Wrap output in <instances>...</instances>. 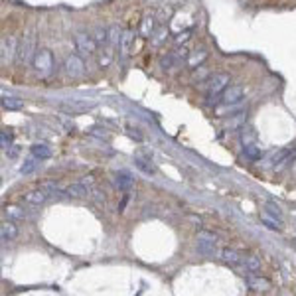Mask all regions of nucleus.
I'll return each instance as SVG.
<instances>
[{
  "label": "nucleus",
  "mask_w": 296,
  "mask_h": 296,
  "mask_svg": "<svg viewBox=\"0 0 296 296\" xmlns=\"http://www.w3.org/2000/svg\"><path fill=\"white\" fill-rule=\"evenodd\" d=\"M243 266H245L247 272H259V270H261V257H259V255H249V257H245Z\"/></svg>",
  "instance_id": "22"
},
{
  "label": "nucleus",
  "mask_w": 296,
  "mask_h": 296,
  "mask_svg": "<svg viewBox=\"0 0 296 296\" xmlns=\"http://www.w3.org/2000/svg\"><path fill=\"white\" fill-rule=\"evenodd\" d=\"M48 197H50V192L46 188H38V190H32V192H28L24 196V203H28V205H42V203L48 201Z\"/></svg>",
  "instance_id": "11"
},
{
  "label": "nucleus",
  "mask_w": 296,
  "mask_h": 296,
  "mask_svg": "<svg viewBox=\"0 0 296 296\" xmlns=\"http://www.w3.org/2000/svg\"><path fill=\"white\" fill-rule=\"evenodd\" d=\"M30 152H32V156H36L40 162H42V160H48V158L52 156L50 146H48V144H44V142H36V144H32Z\"/></svg>",
  "instance_id": "18"
},
{
  "label": "nucleus",
  "mask_w": 296,
  "mask_h": 296,
  "mask_svg": "<svg viewBox=\"0 0 296 296\" xmlns=\"http://www.w3.org/2000/svg\"><path fill=\"white\" fill-rule=\"evenodd\" d=\"M32 67L40 77L52 75V71H54V54H52L48 48L38 50V52H36V58H34V62H32Z\"/></svg>",
  "instance_id": "2"
},
{
  "label": "nucleus",
  "mask_w": 296,
  "mask_h": 296,
  "mask_svg": "<svg viewBox=\"0 0 296 296\" xmlns=\"http://www.w3.org/2000/svg\"><path fill=\"white\" fill-rule=\"evenodd\" d=\"M18 152H20V148H18V146H14V148L10 146V148L6 150V154H8L10 158H16V156H18Z\"/></svg>",
  "instance_id": "38"
},
{
  "label": "nucleus",
  "mask_w": 296,
  "mask_h": 296,
  "mask_svg": "<svg viewBox=\"0 0 296 296\" xmlns=\"http://www.w3.org/2000/svg\"><path fill=\"white\" fill-rule=\"evenodd\" d=\"M176 56H178V58H186V60H188L190 52H188V50H186V48L182 46V48H178V50H176Z\"/></svg>",
  "instance_id": "37"
},
{
  "label": "nucleus",
  "mask_w": 296,
  "mask_h": 296,
  "mask_svg": "<svg viewBox=\"0 0 296 296\" xmlns=\"http://www.w3.org/2000/svg\"><path fill=\"white\" fill-rule=\"evenodd\" d=\"M111 58H113V56H111V52L107 50V52H105V56H101V58H99V64H101L103 67H107L109 64H111Z\"/></svg>",
  "instance_id": "35"
},
{
  "label": "nucleus",
  "mask_w": 296,
  "mask_h": 296,
  "mask_svg": "<svg viewBox=\"0 0 296 296\" xmlns=\"http://www.w3.org/2000/svg\"><path fill=\"white\" fill-rule=\"evenodd\" d=\"M247 284H249V288L251 290H257V292H266V290H270V280L268 278H264V276H249L247 278Z\"/></svg>",
  "instance_id": "15"
},
{
  "label": "nucleus",
  "mask_w": 296,
  "mask_h": 296,
  "mask_svg": "<svg viewBox=\"0 0 296 296\" xmlns=\"http://www.w3.org/2000/svg\"><path fill=\"white\" fill-rule=\"evenodd\" d=\"M243 97H245V89L243 87H239V85H227L225 87V91L221 93V103L223 105H239L241 101H243Z\"/></svg>",
  "instance_id": "7"
},
{
  "label": "nucleus",
  "mask_w": 296,
  "mask_h": 296,
  "mask_svg": "<svg viewBox=\"0 0 296 296\" xmlns=\"http://www.w3.org/2000/svg\"><path fill=\"white\" fill-rule=\"evenodd\" d=\"M115 186H117L121 192H129L132 186H134V178H132L131 172H127V170L117 172V174H115Z\"/></svg>",
  "instance_id": "12"
},
{
  "label": "nucleus",
  "mask_w": 296,
  "mask_h": 296,
  "mask_svg": "<svg viewBox=\"0 0 296 296\" xmlns=\"http://www.w3.org/2000/svg\"><path fill=\"white\" fill-rule=\"evenodd\" d=\"M18 46H20V40L16 36H4L0 40V60L4 66L10 64L14 56H18Z\"/></svg>",
  "instance_id": "4"
},
{
  "label": "nucleus",
  "mask_w": 296,
  "mask_h": 296,
  "mask_svg": "<svg viewBox=\"0 0 296 296\" xmlns=\"http://www.w3.org/2000/svg\"><path fill=\"white\" fill-rule=\"evenodd\" d=\"M243 150H245V156H247V158H251V160H259V158L263 156L257 144H249V146H243Z\"/></svg>",
  "instance_id": "30"
},
{
  "label": "nucleus",
  "mask_w": 296,
  "mask_h": 296,
  "mask_svg": "<svg viewBox=\"0 0 296 296\" xmlns=\"http://www.w3.org/2000/svg\"><path fill=\"white\" fill-rule=\"evenodd\" d=\"M134 164L138 170H142L144 174H148V176H152V174H156V166L154 162L150 160V158H144V156H136L134 158Z\"/></svg>",
  "instance_id": "21"
},
{
  "label": "nucleus",
  "mask_w": 296,
  "mask_h": 296,
  "mask_svg": "<svg viewBox=\"0 0 296 296\" xmlns=\"http://www.w3.org/2000/svg\"><path fill=\"white\" fill-rule=\"evenodd\" d=\"M0 146H2L4 150H8V148L12 146V134H10V132H6V131L0 132Z\"/></svg>",
  "instance_id": "32"
},
{
  "label": "nucleus",
  "mask_w": 296,
  "mask_h": 296,
  "mask_svg": "<svg viewBox=\"0 0 296 296\" xmlns=\"http://www.w3.org/2000/svg\"><path fill=\"white\" fill-rule=\"evenodd\" d=\"M166 36H168V30H166V28H158L156 32L150 36V42H152L154 46H160V44L166 40Z\"/></svg>",
  "instance_id": "31"
},
{
  "label": "nucleus",
  "mask_w": 296,
  "mask_h": 296,
  "mask_svg": "<svg viewBox=\"0 0 296 296\" xmlns=\"http://www.w3.org/2000/svg\"><path fill=\"white\" fill-rule=\"evenodd\" d=\"M219 257H221V261L225 264H229V266H235V268H239L241 264H243V257H241V253L239 251H235V249H223L221 253H219Z\"/></svg>",
  "instance_id": "13"
},
{
  "label": "nucleus",
  "mask_w": 296,
  "mask_h": 296,
  "mask_svg": "<svg viewBox=\"0 0 296 296\" xmlns=\"http://www.w3.org/2000/svg\"><path fill=\"white\" fill-rule=\"evenodd\" d=\"M215 245H217V237L213 233H207V231H201L197 235V251L205 257H215Z\"/></svg>",
  "instance_id": "5"
},
{
  "label": "nucleus",
  "mask_w": 296,
  "mask_h": 296,
  "mask_svg": "<svg viewBox=\"0 0 296 296\" xmlns=\"http://www.w3.org/2000/svg\"><path fill=\"white\" fill-rule=\"evenodd\" d=\"M205 60H207V52H205V50H196V52H190V56H188L186 64H188V67L196 69V67L201 66Z\"/></svg>",
  "instance_id": "19"
},
{
  "label": "nucleus",
  "mask_w": 296,
  "mask_h": 296,
  "mask_svg": "<svg viewBox=\"0 0 296 296\" xmlns=\"http://www.w3.org/2000/svg\"><path fill=\"white\" fill-rule=\"evenodd\" d=\"M36 34L34 30H28L20 38V46H18V60L24 66H32L34 58H36Z\"/></svg>",
  "instance_id": "1"
},
{
  "label": "nucleus",
  "mask_w": 296,
  "mask_h": 296,
  "mask_svg": "<svg viewBox=\"0 0 296 296\" xmlns=\"http://www.w3.org/2000/svg\"><path fill=\"white\" fill-rule=\"evenodd\" d=\"M264 211H266V213H270V215H276L278 219H282V211H280V207H278V205H274V203H266Z\"/></svg>",
  "instance_id": "34"
},
{
  "label": "nucleus",
  "mask_w": 296,
  "mask_h": 296,
  "mask_svg": "<svg viewBox=\"0 0 296 296\" xmlns=\"http://www.w3.org/2000/svg\"><path fill=\"white\" fill-rule=\"evenodd\" d=\"M132 46H134V30H132V28H125V30H123V36H121V44H119L121 54H123V56H129Z\"/></svg>",
  "instance_id": "16"
},
{
  "label": "nucleus",
  "mask_w": 296,
  "mask_h": 296,
  "mask_svg": "<svg viewBox=\"0 0 296 296\" xmlns=\"http://www.w3.org/2000/svg\"><path fill=\"white\" fill-rule=\"evenodd\" d=\"M188 38H190V30H188V32L178 34V36H176V44H184V42H186Z\"/></svg>",
  "instance_id": "36"
},
{
  "label": "nucleus",
  "mask_w": 296,
  "mask_h": 296,
  "mask_svg": "<svg viewBox=\"0 0 296 296\" xmlns=\"http://www.w3.org/2000/svg\"><path fill=\"white\" fill-rule=\"evenodd\" d=\"M178 60H180V58H178L176 54H166V56L160 58V66H162L164 71H170V69H174V67H176Z\"/></svg>",
  "instance_id": "27"
},
{
  "label": "nucleus",
  "mask_w": 296,
  "mask_h": 296,
  "mask_svg": "<svg viewBox=\"0 0 296 296\" xmlns=\"http://www.w3.org/2000/svg\"><path fill=\"white\" fill-rule=\"evenodd\" d=\"M231 119L225 123V129L227 131H235V129H243L245 127V121H247V111L245 113H237V115H229Z\"/></svg>",
  "instance_id": "20"
},
{
  "label": "nucleus",
  "mask_w": 296,
  "mask_h": 296,
  "mask_svg": "<svg viewBox=\"0 0 296 296\" xmlns=\"http://www.w3.org/2000/svg\"><path fill=\"white\" fill-rule=\"evenodd\" d=\"M64 194H66L67 197L81 199V197H87L91 194V186H89L87 182H73V184H69L66 190H64Z\"/></svg>",
  "instance_id": "9"
},
{
  "label": "nucleus",
  "mask_w": 296,
  "mask_h": 296,
  "mask_svg": "<svg viewBox=\"0 0 296 296\" xmlns=\"http://www.w3.org/2000/svg\"><path fill=\"white\" fill-rule=\"evenodd\" d=\"M107 38H109V30L107 28H97L95 30V42L97 44H101V46L107 44Z\"/></svg>",
  "instance_id": "33"
},
{
  "label": "nucleus",
  "mask_w": 296,
  "mask_h": 296,
  "mask_svg": "<svg viewBox=\"0 0 296 296\" xmlns=\"http://www.w3.org/2000/svg\"><path fill=\"white\" fill-rule=\"evenodd\" d=\"M36 168H38V158H36V156H30V158H26V160L20 164V174H32Z\"/></svg>",
  "instance_id": "29"
},
{
  "label": "nucleus",
  "mask_w": 296,
  "mask_h": 296,
  "mask_svg": "<svg viewBox=\"0 0 296 296\" xmlns=\"http://www.w3.org/2000/svg\"><path fill=\"white\" fill-rule=\"evenodd\" d=\"M18 225H16V221H12V219H4L2 221V225H0V239L4 241V243H8V241H14L16 237H18Z\"/></svg>",
  "instance_id": "10"
},
{
  "label": "nucleus",
  "mask_w": 296,
  "mask_h": 296,
  "mask_svg": "<svg viewBox=\"0 0 296 296\" xmlns=\"http://www.w3.org/2000/svg\"><path fill=\"white\" fill-rule=\"evenodd\" d=\"M290 154H292L290 148H282V150H278V152L272 156V164H274V168H280L284 162H288V160H290Z\"/></svg>",
  "instance_id": "26"
},
{
  "label": "nucleus",
  "mask_w": 296,
  "mask_h": 296,
  "mask_svg": "<svg viewBox=\"0 0 296 296\" xmlns=\"http://www.w3.org/2000/svg\"><path fill=\"white\" fill-rule=\"evenodd\" d=\"M64 69L69 77H81L85 73V64L79 56H67L66 64H64Z\"/></svg>",
  "instance_id": "8"
},
{
  "label": "nucleus",
  "mask_w": 296,
  "mask_h": 296,
  "mask_svg": "<svg viewBox=\"0 0 296 296\" xmlns=\"http://www.w3.org/2000/svg\"><path fill=\"white\" fill-rule=\"evenodd\" d=\"M154 32H156V18H154V16H144L142 22H140L138 34H140L142 38H150Z\"/></svg>",
  "instance_id": "17"
},
{
  "label": "nucleus",
  "mask_w": 296,
  "mask_h": 296,
  "mask_svg": "<svg viewBox=\"0 0 296 296\" xmlns=\"http://www.w3.org/2000/svg\"><path fill=\"white\" fill-rule=\"evenodd\" d=\"M241 144H243V146L257 144V132L253 131L251 127H243V129H241Z\"/></svg>",
  "instance_id": "24"
},
{
  "label": "nucleus",
  "mask_w": 296,
  "mask_h": 296,
  "mask_svg": "<svg viewBox=\"0 0 296 296\" xmlns=\"http://www.w3.org/2000/svg\"><path fill=\"white\" fill-rule=\"evenodd\" d=\"M75 48H77V52H81L85 56H91L97 50V42H95V38L91 34L77 32L75 34Z\"/></svg>",
  "instance_id": "6"
},
{
  "label": "nucleus",
  "mask_w": 296,
  "mask_h": 296,
  "mask_svg": "<svg viewBox=\"0 0 296 296\" xmlns=\"http://www.w3.org/2000/svg\"><path fill=\"white\" fill-rule=\"evenodd\" d=\"M2 107L6 111H20L24 107V99H18V97H2Z\"/></svg>",
  "instance_id": "23"
},
{
  "label": "nucleus",
  "mask_w": 296,
  "mask_h": 296,
  "mask_svg": "<svg viewBox=\"0 0 296 296\" xmlns=\"http://www.w3.org/2000/svg\"><path fill=\"white\" fill-rule=\"evenodd\" d=\"M121 36H123V30H119V26H111V28H109L107 44H109V46H119V44H121Z\"/></svg>",
  "instance_id": "28"
},
{
  "label": "nucleus",
  "mask_w": 296,
  "mask_h": 296,
  "mask_svg": "<svg viewBox=\"0 0 296 296\" xmlns=\"http://www.w3.org/2000/svg\"><path fill=\"white\" fill-rule=\"evenodd\" d=\"M229 85V75L227 73H213L207 79V97L213 99V103L217 99H221V93L225 91V87Z\"/></svg>",
  "instance_id": "3"
},
{
  "label": "nucleus",
  "mask_w": 296,
  "mask_h": 296,
  "mask_svg": "<svg viewBox=\"0 0 296 296\" xmlns=\"http://www.w3.org/2000/svg\"><path fill=\"white\" fill-rule=\"evenodd\" d=\"M4 217L12 219V221H22V219H26V211H24V207H20L16 203H8V205H4Z\"/></svg>",
  "instance_id": "14"
},
{
  "label": "nucleus",
  "mask_w": 296,
  "mask_h": 296,
  "mask_svg": "<svg viewBox=\"0 0 296 296\" xmlns=\"http://www.w3.org/2000/svg\"><path fill=\"white\" fill-rule=\"evenodd\" d=\"M261 221H263L268 229H276V231L280 229V225H282V219H278L276 215H270V213H266V211L261 213Z\"/></svg>",
  "instance_id": "25"
}]
</instances>
